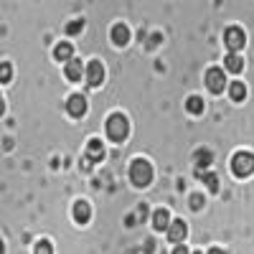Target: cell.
<instances>
[{
	"instance_id": "cell-1",
	"label": "cell",
	"mask_w": 254,
	"mask_h": 254,
	"mask_svg": "<svg viewBox=\"0 0 254 254\" xmlns=\"http://www.w3.org/2000/svg\"><path fill=\"white\" fill-rule=\"evenodd\" d=\"M130 181H132L135 186L145 188L147 183L153 181V165L147 163V160H142V158L132 160V165H130Z\"/></svg>"
},
{
	"instance_id": "cell-2",
	"label": "cell",
	"mask_w": 254,
	"mask_h": 254,
	"mask_svg": "<svg viewBox=\"0 0 254 254\" xmlns=\"http://www.w3.org/2000/svg\"><path fill=\"white\" fill-rule=\"evenodd\" d=\"M107 135H110L115 142L127 140V135H130V122H127L125 115H112V117L107 120Z\"/></svg>"
},
{
	"instance_id": "cell-3",
	"label": "cell",
	"mask_w": 254,
	"mask_h": 254,
	"mask_svg": "<svg viewBox=\"0 0 254 254\" xmlns=\"http://www.w3.org/2000/svg\"><path fill=\"white\" fill-rule=\"evenodd\" d=\"M231 171H234L237 178L252 176V173H254V155H252V153H244V150L237 153L234 160H231Z\"/></svg>"
},
{
	"instance_id": "cell-4",
	"label": "cell",
	"mask_w": 254,
	"mask_h": 254,
	"mask_svg": "<svg viewBox=\"0 0 254 254\" xmlns=\"http://www.w3.org/2000/svg\"><path fill=\"white\" fill-rule=\"evenodd\" d=\"M224 44H226L229 54H239V51L244 49V44H247V36H244L242 28L231 26V28H226V33H224Z\"/></svg>"
},
{
	"instance_id": "cell-5",
	"label": "cell",
	"mask_w": 254,
	"mask_h": 254,
	"mask_svg": "<svg viewBox=\"0 0 254 254\" xmlns=\"http://www.w3.org/2000/svg\"><path fill=\"white\" fill-rule=\"evenodd\" d=\"M206 87L214 92V94H221L224 87H226V74H224V69H219V66L208 69V71H206Z\"/></svg>"
},
{
	"instance_id": "cell-6",
	"label": "cell",
	"mask_w": 254,
	"mask_h": 254,
	"mask_svg": "<svg viewBox=\"0 0 254 254\" xmlns=\"http://www.w3.org/2000/svg\"><path fill=\"white\" fill-rule=\"evenodd\" d=\"M102 158H104V145H102L99 140H92V142L87 145V158L81 160V165L89 171V165H92V163H99Z\"/></svg>"
},
{
	"instance_id": "cell-7",
	"label": "cell",
	"mask_w": 254,
	"mask_h": 254,
	"mask_svg": "<svg viewBox=\"0 0 254 254\" xmlns=\"http://www.w3.org/2000/svg\"><path fill=\"white\" fill-rule=\"evenodd\" d=\"M84 71H87V84L89 87H99V84L104 81V66L99 61H89Z\"/></svg>"
},
{
	"instance_id": "cell-8",
	"label": "cell",
	"mask_w": 254,
	"mask_h": 254,
	"mask_svg": "<svg viewBox=\"0 0 254 254\" xmlns=\"http://www.w3.org/2000/svg\"><path fill=\"white\" fill-rule=\"evenodd\" d=\"M168 239H171L173 244H183V239H186V234H188V226H186V221H171L168 224Z\"/></svg>"
},
{
	"instance_id": "cell-9",
	"label": "cell",
	"mask_w": 254,
	"mask_h": 254,
	"mask_svg": "<svg viewBox=\"0 0 254 254\" xmlns=\"http://www.w3.org/2000/svg\"><path fill=\"white\" fill-rule=\"evenodd\" d=\"M66 112L71 117H84L87 115V99H84L81 94H71L69 102H66Z\"/></svg>"
},
{
	"instance_id": "cell-10",
	"label": "cell",
	"mask_w": 254,
	"mask_h": 254,
	"mask_svg": "<svg viewBox=\"0 0 254 254\" xmlns=\"http://www.w3.org/2000/svg\"><path fill=\"white\" fill-rule=\"evenodd\" d=\"M89 219H92L89 203H87V201H76V203H74V221H76V224H87Z\"/></svg>"
},
{
	"instance_id": "cell-11",
	"label": "cell",
	"mask_w": 254,
	"mask_h": 254,
	"mask_svg": "<svg viewBox=\"0 0 254 254\" xmlns=\"http://www.w3.org/2000/svg\"><path fill=\"white\" fill-rule=\"evenodd\" d=\"M127 41H130V28L122 26V23L112 26V44L115 46H127Z\"/></svg>"
},
{
	"instance_id": "cell-12",
	"label": "cell",
	"mask_w": 254,
	"mask_h": 254,
	"mask_svg": "<svg viewBox=\"0 0 254 254\" xmlns=\"http://www.w3.org/2000/svg\"><path fill=\"white\" fill-rule=\"evenodd\" d=\"M66 79L69 81H79L81 79V74H84V66H81V61H76V59H69L66 61Z\"/></svg>"
},
{
	"instance_id": "cell-13",
	"label": "cell",
	"mask_w": 254,
	"mask_h": 254,
	"mask_svg": "<svg viewBox=\"0 0 254 254\" xmlns=\"http://www.w3.org/2000/svg\"><path fill=\"white\" fill-rule=\"evenodd\" d=\"M224 66H226L231 74H239V71L244 69V59H242L239 54H229V56L224 59Z\"/></svg>"
},
{
	"instance_id": "cell-14",
	"label": "cell",
	"mask_w": 254,
	"mask_h": 254,
	"mask_svg": "<svg viewBox=\"0 0 254 254\" xmlns=\"http://www.w3.org/2000/svg\"><path fill=\"white\" fill-rule=\"evenodd\" d=\"M168 224H171V214H168V208H158L155 216H153V226L158 231H163V229H168Z\"/></svg>"
},
{
	"instance_id": "cell-15",
	"label": "cell",
	"mask_w": 254,
	"mask_h": 254,
	"mask_svg": "<svg viewBox=\"0 0 254 254\" xmlns=\"http://www.w3.org/2000/svg\"><path fill=\"white\" fill-rule=\"evenodd\" d=\"M74 56V46L71 44H56V49H54V59L56 61H69Z\"/></svg>"
},
{
	"instance_id": "cell-16",
	"label": "cell",
	"mask_w": 254,
	"mask_h": 254,
	"mask_svg": "<svg viewBox=\"0 0 254 254\" xmlns=\"http://www.w3.org/2000/svg\"><path fill=\"white\" fill-rule=\"evenodd\" d=\"M229 97L234 99V102H242L247 97V87L242 81H234V84H229Z\"/></svg>"
},
{
	"instance_id": "cell-17",
	"label": "cell",
	"mask_w": 254,
	"mask_h": 254,
	"mask_svg": "<svg viewBox=\"0 0 254 254\" xmlns=\"http://www.w3.org/2000/svg\"><path fill=\"white\" fill-rule=\"evenodd\" d=\"M186 107H188V112H190V115H201L206 104H203V99H201V97H188Z\"/></svg>"
},
{
	"instance_id": "cell-18",
	"label": "cell",
	"mask_w": 254,
	"mask_h": 254,
	"mask_svg": "<svg viewBox=\"0 0 254 254\" xmlns=\"http://www.w3.org/2000/svg\"><path fill=\"white\" fill-rule=\"evenodd\" d=\"M193 160H196V168H208L211 160H214V155H211V150H198L193 155Z\"/></svg>"
},
{
	"instance_id": "cell-19",
	"label": "cell",
	"mask_w": 254,
	"mask_h": 254,
	"mask_svg": "<svg viewBox=\"0 0 254 254\" xmlns=\"http://www.w3.org/2000/svg\"><path fill=\"white\" fill-rule=\"evenodd\" d=\"M198 178L208 186V190H219V178H216L214 173H203V171H198Z\"/></svg>"
},
{
	"instance_id": "cell-20",
	"label": "cell",
	"mask_w": 254,
	"mask_h": 254,
	"mask_svg": "<svg viewBox=\"0 0 254 254\" xmlns=\"http://www.w3.org/2000/svg\"><path fill=\"white\" fill-rule=\"evenodd\" d=\"M10 79H13V66L3 61V64H0V81L5 84V81H10Z\"/></svg>"
},
{
	"instance_id": "cell-21",
	"label": "cell",
	"mask_w": 254,
	"mask_h": 254,
	"mask_svg": "<svg viewBox=\"0 0 254 254\" xmlns=\"http://www.w3.org/2000/svg\"><path fill=\"white\" fill-rule=\"evenodd\" d=\"M33 254H54V247H51V242L41 239V242L36 244V252H33Z\"/></svg>"
},
{
	"instance_id": "cell-22",
	"label": "cell",
	"mask_w": 254,
	"mask_h": 254,
	"mask_svg": "<svg viewBox=\"0 0 254 254\" xmlns=\"http://www.w3.org/2000/svg\"><path fill=\"white\" fill-rule=\"evenodd\" d=\"M81 28H84V20H71V23L66 26V33H69V36H76Z\"/></svg>"
},
{
	"instance_id": "cell-23",
	"label": "cell",
	"mask_w": 254,
	"mask_h": 254,
	"mask_svg": "<svg viewBox=\"0 0 254 254\" xmlns=\"http://www.w3.org/2000/svg\"><path fill=\"white\" fill-rule=\"evenodd\" d=\"M201 203H203V196H193V198H190V206H193V208H201Z\"/></svg>"
},
{
	"instance_id": "cell-24",
	"label": "cell",
	"mask_w": 254,
	"mask_h": 254,
	"mask_svg": "<svg viewBox=\"0 0 254 254\" xmlns=\"http://www.w3.org/2000/svg\"><path fill=\"white\" fill-rule=\"evenodd\" d=\"M173 254H190V252H188V247H186V244H178V247L173 249Z\"/></svg>"
},
{
	"instance_id": "cell-25",
	"label": "cell",
	"mask_w": 254,
	"mask_h": 254,
	"mask_svg": "<svg viewBox=\"0 0 254 254\" xmlns=\"http://www.w3.org/2000/svg\"><path fill=\"white\" fill-rule=\"evenodd\" d=\"M208 254H224V249H216L214 247V249H208Z\"/></svg>"
},
{
	"instance_id": "cell-26",
	"label": "cell",
	"mask_w": 254,
	"mask_h": 254,
	"mask_svg": "<svg viewBox=\"0 0 254 254\" xmlns=\"http://www.w3.org/2000/svg\"><path fill=\"white\" fill-rule=\"evenodd\" d=\"M5 112V102H3V97H0V115Z\"/></svg>"
},
{
	"instance_id": "cell-27",
	"label": "cell",
	"mask_w": 254,
	"mask_h": 254,
	"mask_svg": "<svg viewBox=\"0 0 254 254\" xmlns=\"http://www.w3.org/2000/svg\"><path fill=\"white\" fill-rule=\"evenodd\" d=\"M0 254H5V247H3V239H0Z\"/></svg>"
},
{
	"instance_id": "cell-28",
	"label": "cell",
	"mask_w": 254,
	"mask_h": 254,
	"mask_svg": "<svg viewBox=\"0 0 254 254\" xmlns=\"http://www.w3.org/2000/svg\"><path fill=\"white\" fill-rule=\"evenodd\" d=\"M193 254H203V252H193Z\"/></svg>"
}]
</instances>
